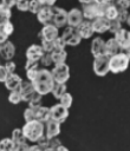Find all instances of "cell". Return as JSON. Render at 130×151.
Instances as JSON below:
<instances>
[{"instance_id":"23","label":"cell","mask_w":130,"mask_h":151,"mask_svg":"<svg viewBox=\"0 0 130 151\" xmlns=\"http://www.w3.org/2000/svg\"><path fill=\"white\" fill-rule=\"evenodd\" d=\"M104 45H105V41L100 37L93 38V40L91 42V53H92V55L97 57V55L104 54Z\"/></svg>"},{"instance_id":"22","label":"cell","mask_w":130,"mask_h":151,"mask_svg":"<svg viewBox=\"0 0 130 151\" xmlns=\"http://www.w3.org/2000/svg\"><path fill=\"white\" fill-rule=\"evenodd\" d=\"M33 111H34V119H37L41 123H45L46 120L50 119V109L48 107L39 105L37 107H33Z\"/></svg>"},{"instance_id":"14","label":"cell","mask_w":130,"mask_h":151,"mask_svg":"<svg viewBox=\"0 0 130 151\" xmlns=\"http://www.w3.org/2000/svg\"><path fill=\"white\" fill-rule=\"evenodd\" d=\"M44 53L45 52H44L41 45L33 44L30 47H27V50H26V59L32 60V61H39Z\"/></svg>"},{"instance_id":"37","label":"cell","mask_w":130,"mask_h":151,"mask_svg":"<svg viewBox=\"0 0 130 151\" xmlns=\"http://www.w3.org/2000/svg\"><path fill=\"white\" fill-rule=\"evenodd\" d=\"M38 71H39V67H38V66H34V67H32V68L26 70V77H27L28 81L32 83V81L35 79V77H37V74H38Z\"/></svg>"},{"instance_id":"50","label":"cell","mask_w":130,"mask_h":151,"mask_svg":"<svg viewBox=\"0 0 130 151\" xmlns=\"http://www.w3.org/2000/svg\"><path fill=\"white\" fill-rule=\"evenodd\" d=\"M59 150H61V151H67V147H65V146H63L61 144H59V145L56 147L54 151H59Z\"/></svg>"},{"instance_id":"20","label":"cell","mask_w":130,"mask_h":151,"mask_svg":"<svg viewBox=\"0 0 130 151\" xmlns=\"http://www.w3.org/2000/svg\"><path fill=\"white\" fill-rule=\"evenodd\" d=\"M4 83H5V86H6L7 90L14 91V90H18L19 88L20 84L22 83V79L15 72H13V73H8L7 78H6V80Z\"/></svg>"},{"instance_id":"42","label":"cell","mask_w":130,"mask_h":151,"mask_svg":"<svg viewBox=\"0 0 130 151\" xmlns=\"http://www.w3.org/2000/svg\"><path fill=\"white\" fill-rule=\"evenodd\" d=\"M24 118H25V122H30V120H33L34 119V111H33V107H27L25 111H24Z\"/></svg>"},{"instance_id":"34","label":"cell","mask_w":130,"mask_h":151,"mask_svg":"<svg viewBox=\"0 0 130 151\" xmlns=\"http://www.w3.org/2000/svg\"><path fill=\"white\" fill-rule=\"evenodd\" d=\"M43 7V5L38 1V0H30V6H28V11L33 14H37L39 12V9Z\"/></svg>"},{"instance_id":"40","label":"cell","mask_w":130,"mask_h":151,"mask_svg":"<svg viewBox=\"0 0 130 151\" xmlns=\"http://www.w3.org/2000/svg\"><path fill=\"white\" fill-rule=\"evenodd\" d=\"M1 28H2V31L5 32V34H6L7 37H9V35L13 33V31H14V26H13V24H12L11 21L5 22V24L1 26Z\"/></svg>"},{"instance_id":"19","label":"cell","mask_w":130,"mask_h":151,"mask_svg":"<svg viewBox=\"0 0 130 151\" xmlns=\"http://www.w3.org/2000/svg\"><path fill=\"white\" fill-rule=\"evenodd\" d=\"M109 24H110V20H108L105 17H97L93 20H91L93 32H97V33H104L109 31Z\"/></svg>"},{"instance_id":"27","label":"cell","mask_w":130,"mask_h":151,"mask_svg":"<svg viewBox=\"0 0 130 151\" xmlns=\"http://www.w3.org/2000/svg\"><path fill=\"white\" fill-rule=\"evenodd\" d=\"M11 17H12L11 8H7L0 4V26H2L7 21H11Z\"/></svg>"},{"instance_id":"25","label":"cell","mask_w":130,"mask_h":151,"mask_svg":"<svg viewBox=\"0 0 130 151\" xmlns=\"http://www.w3.org/2000/svg\"><path fill=\"white\" fill-rule=\"evenodd\" d=\"M50 54H51V58H52L53 64L65 63L66 61V58H67V53H66L65 50H53Z\"/></svg>"},{"instance_id":"32","label":"cell","mask_w":130,"mask_h":151,"mask_svg":"<svg viewBox=\"0 0 130 151\" xmlns=\"http://www.w3.org/2000/svg\"><path fill=\"white\" fill-rule=\"evenodd\" d=\"M8 100L11 104H19L21 101V97L18 90L14 91H9V96H8Z\"/></svg>"},{"instance_id":"29","label":"cell","mask_w":130,"mask_h":151,"mask_svg":"<svg viewBox=\"0 0 130 151\" xmlns=\"http://www.w3.org/2000/svg\"><path fill=\"white\" fill-rule=\"evenodd\" d=\"M14 146L15 144L12 138H4L0 140V151H13Z\"/></svg>"},{"instance_id":"36","label":"cell","mask_w":130,"mask_h":151,"mask_svg":"<svg viewBox=\"0 0 130 151\" xmlns=\"http://www.w3.org/2000/svg\"><path fill=\"white\" fill-rule=\"evenodd\" d=\"M52 42H53V47H54V50H65L66 44H65V41L63 40L61 37L58 35L57 38H54V39L52 40Z\"/></svg>"},{"instance_id":"30","label":"cell","mask_w":130,"mask_h":151,"mask_svg":"<svg viewBox=\"0 0 130 151\" xmlns=\"http://www.w3.org/2000/svg\"><path fill=\"white\" fill-rule=\"evenodd\" d=\"M72 96L69 93V92H65L60 98H59V104H61L63 106H65L66 109H69V107H71V105H72Z\"/></svg>"},{"instance_id":"28","label":"cell","mask_w":130,"mask_h":151,"mask_svg":"<svg viewBox=\"0 0 130 151\" xmlns=\"http://www.w3.org/2000/svg\"><path fill=\"white\" fill-rule=\"evenodd\" d=\"M11 138L14 142L15 145L17 144H21V143H26V140H27L21 129H14L13 132H12V137Z\"/></svg>"},{"instance_id":"11","label":"cell","mask_w":130,"mask_h":151,"mask_svg":"<svg viewBox=\"0 0 130 151\" xmlns=\"http://www.w3.org/2000/svg\"><path fill=\"white\" fill-rule=\"evenodd\" d=\"M45 123H46V126L44 130V134L47 138H54L60 133V123L59 122L50 118Z\"/></svg>"},{"instance_id":"21","label":"cell","mask_w":130,"mask_h":151,"mask_svg":"<svg viewBox=\"0 0 130 151\" xmlns=\"http://www.w3.org/2000/svg\"><path fill=\"white\" fill-rule=\"evenodd\" d=\"M118 52H121V47L117 44V41L115 40V38H110L109 40L105 41V45H104V54L105 55L111 57V55L117 54Z\"/></svg>"},{"instance_id":"5","label":"cell","mask_w":130,"mask_h":151,"mask_svg":"<svg viewBox=\"0 0 130 151\" xmlns=\"http://www.w3.org/2000/svg\"><path fill=\"white\" fill-rule=\"evenodd\" d=\"M54 83H66L70 78V67L66 63L54 64V67L51 71Z\"/></svg>"},{"instance_id":"33","label":"cell","mask_w":130,"mask_h":151,"mask_svg":"<svg viewBox=\"0 0 130 151\" xmlns=\"http://www.w3.org/2000/svg\"><path fill=\"white\" fill-rule=\"evenodd\" d=\"M122 28V22L118 20V19H113V20H110V24H109V31L111 33H116L118 29Z\"/></svg>"},{"instance_id":"10","label":"cell","mask_w":130,"mask_h":151,"mask_svg":"<svg viewBox=\"0 0 130 151\" xmlns=\"http://www.w3.org/2000/svg\"><path fill=\"white\" fill-rule=\"evenodd\" d=\"M52 9H53V17H52L53 25H56L58 28L65 26L67 21V12L61 7H52Z\"/></svg>"},{"instance_id":"18","label":"cell","mask_w":130,"mask_h":151,"mask_svg":"<svg viewBox=\"0 0 130 151\" xmlns=\"http://www.w3.org/2000/svg\"><path fill=\"white\" fill-rule=\"evenodd\" d=\"M83 20H84V18H83V13H82L80 9L72 8V9H70L67 12V21H66V24L69 26L77 27Z\"/></svg>"},{"instance_id":"45","label":"cell","mask_w":130,"mask_h":151,"mask_svg":"<svg viewBox=\"0 0 130 151\" xmlns=\"http://www.w3.org/2000/svg\"><path fill=\"white\" fill-rule=\"evenodd\" d=\"M7 76H8V72L6 71L5 66L0 64V83H4L7 78Z\"/></svg>"},{"instance_id":"35","label":"cell","mask_w":130,"mask_h":151,"mask_svg":"<svg viewBox=\"0 0 130 151\" xmlns=\"http://www.w3.org/2000/svg\"><path fill=\"white\" fill-rule=\"evenodd\" d=\"M117 19L123 24L124 21L126 24H129V12L128 9H123V8H118V15H117Z\"/></svg>"},{"instance_id":"17","label":"cell","mask_w":130,"mask_h":151,"mask_svg":"<svg viewBox=\"0 0 130 151\" xmlns=\"http://www.w3.org/2000/svg\"><path fill=\"white\" fill-rule=\"evenodd\" d=\"M15 54V46L13 42L6 40L5 42L0 44V57L5 60H11Z\"/></svg>"},{"instance_id":"47","label":"cell","mask_w":130,"mask_h":151,"mask_svg":"<svg viewBox=\"0 0 130 151\" xmlns=\"http://www.w3.org/2000/svg\"><path fill=\"white\" fill-rule=\"evenodd\" d=\"M15 1L17 0H1V5L7 7V8H12L13 6H15Z\"/></svg>"},{"instance_id":"13","label":"cell","mask_w":130,"mask_h":151,"mask_svg":"<svg viewBox=\"0 0 130 151\" xmlns=\"http://www.w3.org/2000/svg\"><path fill=\"white\" fill-rule=\"evenodd\" d=\"M41 39H45V40H53L54 38L58 37V27L53 24H46L44 25V27L41 28L40 33L38 34Z\"/></svg>"},{"instance_id":"24","label":"cell","mask_w":130,"mask_h":151,"mask_svg":"<svg viewBox=\"0 0 130 151\" xmlns=\"http://www.w3.org/2000/svg\"><path fill=\"white\" fill-rule=\"evenodd\" d=\"M118 15V7L116 6L115 2H105V7H104V15L108 20H113L117 19Z\"/></svg>"},{"instance_id":"16","label":"cell","mask_w":130,"mask_h":151,"mask_svg":"<svg viewBox=\"0 0 130 151\" xmlns=\"http://www.w3.org/2000/svg\"><path fill=\"white\" fill-rule=\"evenodd\" d=\"M18 91H19V93H20L21 100H24V101H26V103L30 100V98L32 97V94L35 92L34 86H33V84H32L31 81H22V83L20 84Z\"/></svg>"},{"instance_id":"41","label":"cell","mask_w":130,"mask_h":151,"mask_svg":"<svg viewBox=\"0 0 130 151\" xmlns=\"http://www.w3.org/2000/svg\"><path fill=\"white\" fill-rule=\"evenodd\" d=\"M39 61L41 63V65H43V66H51V65L53 64V61H52V58H51V54H50V53H44Z\"/></svg>"},{"instance_id":"3","label":"cell","mask_w":130,"mask_h":151,"mask_svg":"<svg viewBox=\"0 0 130 151\" xmlns=\"http://www.w3.org/2000/svg\"><path fill=\"white\" fill-rule=\"evenodd\" d=\"M129 60L128 52H118L117 54L109 57V72L121 73L125 71L129 66Z\"/></svg>"},{"instance_id":"15","label":"cell","mask_w":130,"mask_h":151,"mask_svg":"<svg viewBox=\"0 0 130 151\" xmlns=\"http://www.w3.org/2000/svg\"><path fill=\"white\" fill-rule=\"evenodd\" d=\"M52 7L53 6H43L39 9V12L37 13V19L40 24L46 25V24H50L52 21V17H53Z\"/></svg>"},{"instance_id":"48","label":"cell","mask_w":130,"mask_h":151,"mask_svg":"<svg viewBox=\"0 0 130 151\" xmlns=\"http://www.w3.org/2000/svg\"><path fill=\"white\" fill-rule=\"evenodd\" d=\"M43 6H53L56 4V0H38Z\"/></svg>"},{"instance_id":"4","label":"cell","mask_w":130,"mask_h":151,"mask_svg":"<svg viewBox=\"0 0 130 151\" xmlns=\"http://www.w3.org/2000/svg\"><path fill=\"white\" fill-rule=\"evenodd\" d=\"M104 7H105V2H102L98 0H95L89 4H84L83 11H82L83 18H85L86 20H93L97 17H103Z\"/></svg>"},{"instance_id":"12","label":"cell","mask_w":130,"mask_h":151,"mask_svg":"<svg viewBox=\"0 0 130 151\" xmlns=\"http://www.w3.org/2000/svg\"><path fill=\"white\" fill-rule=\"evenodd\" d=\"M77 33L82 39H89L93 35V28L91 25V20H83L77 27H76Z\"/></svg>"},{"instance_id":"51","label":"cell","mask_w":130,"mask_h":151,"mask_svg":"<svg viewBox=\"0 0 130 151\" xmlns=\"http://www.w3.org/2000/svg\"><path fill=\"white\" fill-rule=\"evenodd\" d=\"M92 1H95V0H79V2H82L83 5H84V4H89V2H92Z\"/></svg>"},{"instance_id":"46","label":"cell","mask_w":130,"mask_h":151,"mask_svg":"<svg viewBox=\"0 0 130 151\" xmlns=\"http://www.w3.org/2000/svg\"><path fill=\"white\" fill-rule=\"evenodd\" d=\"M14 150L15 151H22V150H26V151H30V145L27 143H21V144H17L14 146Z\"/></svg>"},{"instance_id":"44","label":"cell","mask_w":130,"mask_h":151,"mask_svg":"<svg viewBox=\"0 0 130 151\" xmlns=\"http://www.w3.org/2000/svg\"><path fill=\"white\" fill-rule=\"evenodd\" d=\"M4 66H5V68H6V71H7L8 73H13V72L15 71V67H17L15 63L12 61V60H7V63H6Z\"/></svg>"},{"instance_id":"6","label":"cell","mask_w":130,"mask_h":151,"mask_svg":"<svg viewBox=\"0 0 130 151\" xmlns=\"http://www.w3.org/2000/svg\"><path fill=\"white\" fill-rule=\"evenodd\" d=\"M92 68H93V72L96 73V76H98V77L106 76L109 72V57L105 54L95 57Z\"/></svg>"},{"instance_id":"1","label":"cell","mask_w":130,"mask_h":151,"mask_svg":"<svg viewBox=\"0 0 130 151\" xmlns=\"http://www.w3.org/2000/svg\"><path fill=\"white\" fill-rule=\"evenodd\" d=\"M32 84L34 86L35 92H38L39 94L45 96L47 93H51V90L54 85V80L51 74V71H48L47 68H40Z\"/></svg>"},{"instance_id":"7","label":"cell","mask_w":130,"mask_h":151,"mask_svg":"<svg viewBox=\"0 0 130 151\" xmlns=\"http://www.w3.org/2000/svg\"><path fill=\"white\" fill-rule=\"evenodd\" d=\"M61 38L65 41V44L70 45V46H77L82 41V38L79 37V34L76 31V27H72V26H67L64 29Z\"/></svg>"},{"instance_id":"38","label":"cell","mask_w":130,"mask_h":151,"mask_svg":"<svg viewBox=\"0 0 130 151\" xmlns=\"http://www.w3.org/2000/svg\"><path fill=\"white\" fill-rule=\"evenodd\" d=\"M41 47H43L45 53H51L54 50L53 42L51 40H45V39H41Z\"/></svg>"},{"instance_id":"8","label":"cell","mask_w":130,"mask_h":151,"mask_svg":"<svg viewBox=\"0 0 130 151\" xmlns=\"http://www.w3.org/2000/svg\"><path fill=\"white\" fill-rule=\"evenodd\" d=\"M67 116H69V109H66L61 104H56L50 107V118H52L59 123L65 122Z\"/></svg>"},{"instance_id":"31","label":"cell","mask_w":130,"mask_h":151,"mask_svg":"<svg viewBox=\"0 0 130 151\" xmlns=\"http://www.w3.org/2000/svg\"><path fill=\"white\" fill-rule=\"evenodd\" d=\"M41 94H39L38 92H34L33 94H32V97L30 98V100L27 101L28 103V106L30 107H37V106H39L40 105V103H41Z\"/></svg>"},{"instance_id":"39","label":"cell","mask_w":130,"mask_h":151,"mask_svg":"<svg viewBox=\"0 0 130 151\" xmlns=\"http://www.w3.org/2000/svg\"><path fill=\"white\" fill-rule=\"evenodd\" d=\"M15 6L19 11L21 12H26L28 11V6H30V0H17L15 1Z\"/></svg>"},{"instance_id":"43","label":"cell","mask_w":130,"mask_h":151,"mask_svg":"<svg viewBox=\"0 0 130 151\" xmlns=\"http://www.w3.org/2000/svg\"><path fill=\"white\" fill-rule=\"evenodd\" d=\"M115 2L118 8H123V9H128L130 5V0H115Z\"/></svg>"},{"instance_id":"52","label":"cell","mask_w":130,"mask_h":151,"mask_svg":"<svg viewBox=\"0 0 130 151\" xmlns=\"http://www.w3.org/2000/svg\"><path fill=\"white\" fill-rule=\"evenodd\" d=\"M98 1H102V2H113L115 0H98Z\"/></svg>"},{"instance_id":"26","label":"cell","mask_w":130,"mask_h":151,"mask_svg":"<svg viewBox=\"0 0 130 151\" xmlns=\"http://www.w3.org/2000/svg\"><path fill=\"white\" fill-rule=\"evenodd\" d=\"M66 92V85L65 83H54L52 90H51V93L53 94V97L56 99H59L64 93Z\"/></svg>"},{"instance_id":"2","label":"cell","mask_w":130,"mask_h":151,"mask_svg":"<svg viewBox=\"0 0 130 151\" xmlns=\"http://www.w3.org/2000/svg\"><path fill=\"white\" fill-rule=\"evenodd\" d=\"M21 130H22V132H24V134H25L27 140L35 143L44 134L45 126H44V123H41V122L37 120V119H33V120L26 122Z\"/></svg>"},{"instance_id":"9","label":"cell","mask_w":130,"mask_h":151,"mask_svg":"<svg viewBox=\"0 0 130 151\" xmlns=\"http://www.w3.org/2000/svg\"><path fill=\"white\" fill-rule=\"evenodd\" d=\"M115 40L117 41V44L119 45L121 50L123 51H129L130 47V33L128 29L121 28L115 33Z\"/></svg>"},{"instance_id":"49","label":"cell","mask_w":130,"mask_h":151,"mask_svg":"<svg viewBox=\"0 0 130 151\" xmlns=\"http://www.w3.org/2000/svg\"><path fill=\"white\" fill-rule=\"evenodd\" d=\"M7 39H8V37L5 34V32L2 31V28H1V26H0V44L5 42Z\"/></svg>"}]
</instances>
